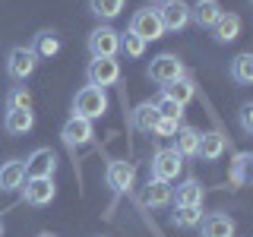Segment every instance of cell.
Returning a JSON list of instances; mask_svg holds the SVG:
<instances>
[{"instance_id":"21","label":"cell","mask_w":253,"mask_h":237,"mask_svg":"<svg viewBox=\"0 0 253 237\" xmlns=\"http://www.w3.org/2000/svg\"><path fill=\"white\" fill-rule=\"evenodd\" d=\"M203 196H206V190H203V184L196 177H187L177 190H171V202L174 205H203Z\"/></svg>"},{"instance_id":"3","label":"cell","mask_w":253,"mask_h":237,"mask_svg":"<svg viewBox=\"0 0 253 237\" xmlns=\"http://www.w3.org/2000/svg\"><path fill=\"white\" fill-rule=\"evenodd\" d=\"M180 168H184V158L174 152L171 146H162V149H155V152H152L149 171H152L155 180H165V184H171V180L180 174Z\"/></svg>"},{"instance_id":"18","label":"cell","mask_w":253,"mask_h":237,"mask_svg":"<svg viewBox=\"0 0 253 237\" xmlns=\"http://www.w3.org/2000/svg\"><path fill=\"white\" fill-rule=\"evenodd\" d=\"M171 190H174L171 184L149 177V184L142 187V202H146L149 209H165V205H171Z\"/></svg>"},{"instance_id":"8","label":"cell","mask_w":253,"mask_h":237,"mask_svg":"<svg viewBox=\"0 0 253 237\" xmlns=\"http://www.w3.org/2000/svg\"><path fill=\"white\" fill-rule=\"evenodd\" d=\"M130 32L136 38H142L146 44L155 41V38H162L165 29H162V19H158V10H152V6L136 10V13H133V19H130Z\"/></svg>"},{"instance_id":"35","label":"cell","mask_w":253,"mask_h":237,"mask_svg":"<svg viewBox=\"0 0 253 237\" xmlns=\"http://www.w3.org/2000/svg\"><path fill=\"white\" fill-rule=\"evenodd\" d=\"M38 237H54V234H47V231H44V234H38Z\"/></svg>"},{"instance_id":"30","label":"cell","mask_w":253,"mask_h":237,"mask_svg":"<svg viewBox=\"0 0 253 237\" xmlns=\"http://www.w3.org/2000/svg\"><path fill=\"white\" fill-rule=\"evenodd\" d=\"M155 111H158V117H168V120H184V105H177V101H168V98H162L158 95V101H155Z\"/></svg>"},{"instance_id":"11","label":"cell","mask_w":253,"mask_h":237,"mask_svg":"<svg viewBox=\"0 0 253 237\" xmlns=\"http://www.w3.org/2000/svg\"><path fill=\"white\" fill-rule=\"evenodd\" d=\"M26 177H54V171H57V155H54V149H35L26 161Z\"/></svg>"},{"instance_id":"13","label":"cell","mask_w":253,"mask_h":237,"mask_svg":"<svg viewBox=\"0 0 253 237\" xmlns=\"http://www.w3.org/2000/svg\"><path fill=\"white\" fill-rule=\"evenodd\" d=\"M228 149V139L221 136L218 130H209V133H200V142H196V155L203 161H218Z\"/></svg>"},{"instance_id":"24","label":"cell","mask_w":253,"mask_h":237,"mask_svg":"<svg viewBox=\"0 0 253 237\" xmlns=\"http://www.w3.org/2000/svg\"><path fill=\"white\" fill-rule=\"evenodd\" d=\"M196 142H200V130H193V126H177V133H174V152H177L180 158H190L196 155Z\"/></svg>"},{"instance_id":"22","label":"cell","mask_w":253,"mask_h":237,"mask_svg":"<svg viewBox=\"0 0 253 237\" xmlns=\"http://www.w3.org/2000/svg\"><path fill=\"white\" fill-rule=\"evenodd\" d=\"M158 120V111H155V101H142L139 108L130 111V126L139 133H146V136H152V126Z\"/></svg>"},{"instance_id":"26","label":"cell","mask_w":253,"mask_h":237,"mask_svg":"<svg viewBox=\"0 0 253 237\" xmlns=\"http://www.w3.org/2000/svg\"><path fill=\"white\" fill-rule=\"evenodd\" d=\"M124 3L126 0H89V10H92V16H98L108 26L111 19H117V16L124 13Z\"/></svg>"},{"instance_id":"31","label":"cell","mask_w":253,"mask_h":237,"mask_svg":"<svg viewBox=\"0 0 253 237\" xmlns=\"http://www.w3.org/2000/svg\"><path fill=\"white\" fill-rule=\"evenodd\" d=\"M250 161H253V155H250V152H241V155L234 158V168H231V180H234L237 187H244V184H247V168H250Z\"/></svg>"},{"instance_id":"1","label":"cell","mask_w":253,"mask_h":237,"mask_svg":"<svg viewBox=\"0 0 253 237\" xmlns=\"http://www.w3.org/2000/svg\"><path fill=\"white\" fill-rule=\"evenodd\" d=\"M108 111V95L105 89H95V85H83V89L76 92L73 98V117L79 120H98V117H105Z\"/></svg>"},{"instance_id":"9","label":"cell","mask_w":253,"mask_h":237,"mask_svg":"<svg viewBox=\"0 0 253 237\" xmlns=\"http://www.w3.org/2000/svg\"><path fill=\"white\" fill-rule=\"evenodd\" d=\"M54 196H57L54 177H26V184H22V199L29 205H51Z\"/></svg>"},{"instance_id":"34","label":"cell","mask_w":253,"mask_h":237,"mask_svg":"<svg viewBox=\"0 0 253 237\" xmlns=\"http://www.w3.org/2000/svg\"><path fill=\"white\" fill-rule=\"evenodd\" d=\"M152 3H155V6H165V3H171V0H152Z\"/></svg>"},{"instance_id":"2","label":"cell","mask_w":253,"mask_h":237,"mask_svg":"<svg viewBox=\"0 0 253 237\" xmlns=\"http://www.w3.org/2000/svg\"><path fill=\"white\" fill-rule=\"evenodd\" d=\"M121 82V60L117 57H92L85 67V85L95 89H108V85Z\"/></svg>"},{"instance_id":"28","label":"cell","mask_w":253,"mask_h":237,"mask_svg":"<svg viewBox=\"0 0 253 237\" xmlns=\"http://www.w3.org/2000/svg\"><path fill=\"white\" fill-rule=\"evenodd\" d=\"M121 54H124L126 60H139L142 54H146V41L136 38L130 29H126V32H121Z\"/></svg>"},{"instance_id":"17","label":"cell","mask_w":253,"mask_h":237,"mask_svg":"<svg viewBox=\"0 0 253 237\" xmlns=\"http://www.w3.org/2000/svg\"><path fill=\"white\" fill-rule=\"evenodd\" d=\"M241 16L237 13H221L218 16V22L212 26V38H215L218 44H231V41H237V35H241Z\"/></svg>"},{"instance_id":"12","label":"cell","mask_w":253,"mask_h":237,"mask_svg":"<svg viewBox=\"0 0 253 237\" xmlns=\"http://www.w3.org/2000/svg\"><path fill=\"white\" fill-rule=\"evenodd\" d=\"M158 19H162L165 32H180L190 26V3L184 0H171V3L158 6Z\"/></svg>"},{"instance_id":"10","label":"cell","mask_w":253,"mask_h":237,"mask_svg":"<svg viewBox=\"0 0 253 237\" xmlns=\"http://www.w3.org/2000/svg\"><path fill=\"white\" fill-rule=\"evenodd\" d=\"M95 136V130H92V123L89 120H79V117H70L67 123L60 126V139H63V146L67 149H83V146H89Z\"/></svg>"},{"instance_id":"19","label":"cell","mask_w":253,"mask_h":237,"mask_svg":"<svg viewBox=\"0 0 253 237\" xmlns=\"http://www.w3.org/2000/svg\"><path fill=\"white\" fill-rule=\"evenodd\" d=\"M162 98H168V101H177V105H187V101H193L196 98V82L187 76H180V79H174V82L168 85H162Z\"/></svg>"},{"instance_id":"27","label":"cell","mask_w":253,"mask_h":237,"mask_svg":"<svg viewBox=\"0 0 253 237\" xmlns=\"http://www.w3.org/2000/svg\"><path fill=\"white\" fill-rule=\"evenodd\" d=\"M231 79L237 85H250L253 82V54H237V57L231 60Z\"/></svg>"},{"instance_id":"16","label":"cell","mask_w":253,"mask_h":237,"mask_svg":"<svg viewBox=\"0 0 253 237\" xmlns=\"http://www.w3.org/2000/svg\"><path fill=\"white\" fill-rule=\"evenodd\" d=\"M221 13L225 10H221L218 0H196V3L190 6V22H196L200 29H212Z\"/></svg>"},{"instance_id":"32","label":"cell","mask_w":253,"mask_h":237,"mask_svg":"<svg viewBox=\"0 0 253 237\" xmlns=\"http://www.w3.org/2000/svg\"><path fill=\"white\" fill-rule=\"evenodd\" d=\"M177 120H168V117H158L155 120V126H152V136H162V139H168V136H174L177 133Z\"/></svg>"},{"instance_id":"23","label":"cell","mask_w":253,"mask_h":237,"mask_svg":"<svg viewBox=\"0 0 253 237\" xmlns=\"http://www.w3.org/2000/svg\"><path fill=\"white\" fill-rule=\"evenodd\" d=\"M29 47L35 51V57H38V60H51L54 54L60 51V38H57V32L44 29V32H38V35H35V41H32Z\"/></svg>"},{"instance_id":"7","label":"cell","mask_w":253,"mask_h":237,"mask_svg":"<svg viewBox=\"0 0 253 237\" xmlns=\"http://www.w3.org/2000/svg\"><path fill=\"white\" fill-rule=\"evenodd\" d=\"M105 184L114 190V193H130V190L136 187V164H133V161H124V158L108 161V168H105Z\"/></svg>"},{"instance_id":"20","label":"cell","mask_w":253,"mask_h":237,"mask_svg":"<svg viewBox=\"0 0 253 237\" xmlns=\"http://www.w3.org/2000/svg\"><path fill=\"white\" fill-rule=\"evenodd\" d=\"M3 126H6V133H13V136H26L32 126H35V111H32V108H13V111H6Z\"/></svg>"},{"instance_id":"29","label":"cell","mask_w":253,"mask_h":237,"mask_svg":"<svg viewBox=\"0 0 253 237\" xmlns=\"http://www.w3.org/2000/svg\"><path fill=\"white\" fill-rule=\"evenodd\" d=\"M6 111H13V108H32V92L26 89V85H16V89L6 92Z\"/></svg>"},{"instance_id":"33","label":"cell","mask_w":253,"mask_h":237,"mask_svg":"<svg viewBox=\"0 0 253 237\" xmlns=\"http://www.w3.org/2000/svg\"><path fill=\"white\" fill-rule=\"evenodd\" d=\"M237 123H241V130L247 133H253V105L247 101V105H241V111H237Z\"/></svg>"},{"instance_id":"14","label":"cell","mask_w":253,"mask_h":237,"mask_svg":"<svg viewBox=\"0 0 253 237\" xmlns=\"http://www.w3.org/2000/svg\"><path fill=\"white\" fill-rule=\"evenodd\" d=\"M203 228V237H234L237 225L231 215H225V212H212V215H203L200 221Z\"/></svg>"},{"instance_id":"15","label":"cell","mask_w":253,"mask_h":237,"mask_svg":"<svg viewBox=\"0 0 253 237\" xmlns=\"http://www.w3.org/2000/svg\"><path fill=\"white\" fill-rule=\"evenodd\" d=\"M26 184V164L10 158V161L0 164V193H16Z\"/></svg>"},{"instance_id":"25","label":"cell","mask_w":253,"mask_h":237,"mask_svg":"<svg viewBox=\"0 0 253 237\" xmlns=\"http://www.w3.org/2000/svg\"><path fill=\"white\" fill-rule=\"evenodd\" d=\"M203 221V205H174L171 225L174 228H196Z\"/></svg>"},{"instance_id":"5","label":"cell","mask_w":253,"mask_h":237,"mask_svg":"<svg viewBox=\"0 0 253 237\" xmlns=\"http://www.w3.org/2000/svg\"><path fill=\"white\" fill-rule=\"evenodd\" d=\"M92 57H117L121 54V32H114L111 26H98L89 32V41H85Z\"/></svg>"},{"instance_id":"36","label":"cell","mask_w":253,"mask_h":237,"mask_svg":"<svg viewBox=\"0 0 253 237\" xmlns=\"http://www.w3.org/2000/svg\"><path fill=\"white\" fill-rule=\"evenodd\" d=\"M0 237H3V225H0Z\"/></svg>"},{"instance_id":"4","label":"cell","mask_w":253,"mask_h":237,"mask_svg":"<svg viewBox=\"0 0 253 237\" xmlns=\"http://www.w3.org/2000/svg\"><path fill=\"white\" fill-rule=\"evenodd\" d=\"M180 76H187V67L177 54H158V57H152V63H149V79L158 82V85H168Z\"/></svg>"},{"instance_id":"6","label":"cell","mask_w":253,"mask_h":237,"mask_svg":"<svg viewBox=\"0 0 253 237\" xmlns=\"http://www.w3.org/2000/svg\"><path fill=\"white\" fill-rule=\"evenodd\" d=\"M35 67H38V57L29 44H19L6 54V73H10L13 82H26V79L35 73Z\"/></svg>"}]
</instances>
